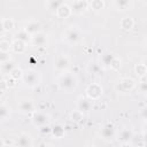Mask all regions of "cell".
I'll return each mask as SVG.
<instances>
[{
	"label": "cell",
	"mask_w": 147,
	"mask_h": 147,
	"mask_svg": "<svg viewBox=\"0 0 147 147\" xmlns=\"http://www.w3.org/2000/svg\"><path fill=\"white\" fill-rule=\"evenodd\" d=\"M57 85L60 87V90L64 91V92H72L74 90L77 88L78 85V79L76 77V75H74L72 72H64L61 74L57 78Z\"/></svg>",
	"instance_id": "cell-1"
},
{
	"label": "cell",
	"mask_w": 147,
	"mask_h": 147,
	"mask_svg": "<svg viewBox=\"0 0 147 147\" xmlns=\"http://www.w3.org/2000/svg\"><path fill=\"white\" fill-rule=\"evenodd\" d=\"M22 80L25 84V86H28L30 88L37 87L40 83V74L34 69H28L24 71Z\"/></svg>",
	"instance_id": "cell-2"
},
{
	"label": "cell",
	"mask_w": 147,
	"mask_h": 147,
	"mask_svg": "<svg viewBox=\"0 0 147 147\" xmlns=\"http://www.w3.org/2000/svg\"><path fill=\"white\" fill-rule=\"evenodd\" d=\"M31 122H32V124L36 127L40 129L42 126L49 125V123H51V116L47 113H45V111H38V110H36L32 114V116H31Z\"/></svg>",
	"instance_id": "cell-3"
},
{
	"label": "cell",
	"mask_w": 147,
	"mask_h": 147,
	"mask_svg": "<svg viewBox=\"0 0 147 147\" xmlns=\"http://www.w3.org/2000/svg\"><path fill=\"white\" fill-rule=\"evenodd\" d=\"M70 64H71L70 57L68 55H65V54H60L54 60V69L57 72H61V74L67 72L69 67H70Z\"/></svg>",
	"instance_id": "cell-4"
},
{
	"label": "cell",
	"mask_w": 147,
	"mask_h": 147,
	"mask_svg": "<svg viewBox=\"0 0 147 147\" xmlns=\"http://www.w3.org/2000/svg\"><path fill=\"white\" fill-rule=\"evenodd\" d=\"M137 86V83L136 80L132 78V77H123L116 85V90L118 92H122V93H127V92H131L136 88Z\"/></svg>",
	"instance_id": "cell-5"
},
{
	"label": "cell",
	"mask_w": 147,
	"mask_h": 147,
	"mask_svg": "<svg viewBox=\"0 0 147 147\" xmlns=\"http://www.w3.org/2000/svg\"><path fill=\"white\" fill-rule=\"evenodd\" d=\"M86 96L94 101V100H99L102 94H103V87L101 86V84L99 83H91L87 87H86Z\"/></svg>",
	"instance_id": "cell-6"
},
{
	"label": "cell",
	"mask_w": 147,
	"mask_h": 147,
	"mask_svg": "<svg viewBox=\"0 0 147 147\" xmlns=\"http://www.w3.org/2000/svg\"><path fill=\"white\" fill-rule=\"evenodd\" d=\"M99 136L105 141H111L116 137V129L111 123H105L99 130Z\"/></svg>",
	"instance_id": "cell-7"
},
{
	"label": "cell",
	"mask_w": 147,
	"mask_h": 147,
	"mask_svg": "<svg viewBox=\"0 0 147 147\" xmlns=\"http://www.w3.org/2000/svg\"><path fill=\"white\" fill-rule=\"evenodd\" d=\"M92 100H90L87 96H78L77 101H76V109L79 110L82 114L87 115L91 110H92Z\"/></svg>",
	"instance_id": "cell-8"
},
{
	"label": "cell",
	"mask_w": 147,
	"mask_h": 147,
	"mask_svg": "<svg viewBox=\"0 0 147 147\" xmlns=\"http://www.w3.org/2000/svg\"><path fill=\"white\" fill-rule=\"evenodd\" d=\"M79 38H80V34L76 28H69L64 32V40L67 44H69L71 46L77 45L79 41Z\"/></svg>",
	"instance_id": "cell-9"
},
{
	"label": "cell",
	"mask_w": 147,
	"mask_h": 147,
	"mask_svg": "<svg viewBox=\"0 0 147 147\" xmlns=\"http://www.w3.org/2000/svg\"><path fill=\"white\" fill-rule=\"evenodd\" d=\"M70 7H71V10L74 14H83L87 10V8L90 7V1H85V0H75V1H71L70 3Z\"/></svg>",
	"instance_id": "cell-10"
},
{
	"label": "cell",
	"mask_w": 147,
	"mask_h": 147,
	"mask_svg": "<svg viewBox=\"0 0 147 147\" xmlns=\"http://www.w3.org/2000/svg\"><path fill=\"white\" fill-rule=\"evenodd\" d=\"M14 147H32V138L29 133L22 132L15 139Z\"/></svg>",
	"instance_id": "cell-11"
},
{
	"label": "cell",
	"mask_w": 147,
	"mask_h": 147,
	"mask_svg": "<svg viewBox=\"0 0 147 147\" xmlns=\"http://www.w3.org/2000/svg\"><path fill=\"white\" fill-rule=\"evenodd\" d=\"M18 111L21 114H24V115H28V114H33L36 111V106H34V102L31 101V100H22L18 106Z\"/></svg>",
	"instance_id": "cell-12"
},
{
	"label": "cell",
	"mask_w": 147,
	"mask_h": 147,
	"mask_svg": "<svg viewBox=\"0 0 147 147\" xmlns=\"http://www.w3.org/2000/svg\"><path fill=\"white\" fill-rule=\"evenodd\" d=\"M41 23L39 22V21H37V20H31V21H29L26 24H25V26H24V30L32 37V36H34V34H38V33H40L41 32Z\"/></svg>",
	"instance_id": "cell-13"
},
{
	"label": "cell",
	"mask_w": 147,
	"mask_h": 147,
	"mask_svg": "<svg viewBox=\"0 0 147 147\" xmlns=\"http://www.w3.org/2000/svg\"><path fill=\"white\" fill-rule=\"evenodd\" d=\"M132 138H133V131L130 127H123L117 133V140L121 144H123V145L130 144L131 140H132Z\"/></svg>",
	"instance_id": "cell-14"
},
{
	"label": "cell",
	"mask_w": 147,
	"mask_h": 147,
	"mask_svg": "<svg viewBox=\"0 0 147 147\" xmlns=\"http://www.w3.org/2000/svg\"><path fill=\"white\" fill-rule=\"evenodd\" d=\"M87 71L90 75H93V76H102L105 72V68L100 62L93 61L87 65Z\"/></svg>",
	"instance_id": "cell-15"
},
{
	"label": "cell",
	"mask_w": 147,
	"mask_h": 147,
	"mask_svg": "<svg viewBox=\"0 0 147 147\" xmlns=\"http://www.w3.org/2000/svg\"><path fill=\"white\" fill-rule=\"evenodd\" d=\"M47 42H48V37L44 32L34 34L31 38V44L33 46H45V45H47Z\"/></svg>",
	"instance_id": "cell-16"
},
{
	"label": "cell",
	"mask_w": 147,
	"mask_h": 147,
	"mask_svg": "<svg viewBox=\"0 0 147 147\" xmlns=\"http://www.w3.org/2000/svg\"><path fill=\"white\" fill-rule=\"evenodd\" d=\"M63 3H64V2L61 1V0H47V1L45 2V7H46V9H47L49 13L56 15V11L59 10V8H60Z\"/></svg>",
	"instance_id": "cell-17"
},
{
	"label": "cell",
	"mask_w": 147,
	"mask_h": 147,
	"mask_svg": "<svg viewBox=\"0 0 147 147\" xmlns=\"http://www.w3.org/2000/svg\"><path fill=\"white\" fill-rule=\"evenodd\" d=\"M71 14H72L71 7H70V5H69V3H65V2H64V3L59 8V10L56 11V16H57V17H60V18H62V20L68 18Z\"/></svg>",
	"instance_id": "cell-18"
},
{
	"label": "cell",
	"mask_w": 147,
	"mask_h": 147,
	"mask_svg": "<svg viewBox=\"0 0 147 147\" xmlns=\"http://www.w3.org/2000/svg\"><path fill=\"white\" fill-rule=\"evenodd\" d=\"M14 37H15V40H20V41H23L25 44H31V38L32 37L24 29H21L18 31H16Z\"/></svg>",
	"instance_id": "cell-19"
},
{
	"label": "cell",
	"mask_w": 147,
	"mask_h": 147,
	"mask_svg": "<svg viewBox=\"0 0 147 147\" xmlns=\"http://www.w3.org/2000/svg\"><path fill=\"white\" fill-rule=\"evenodd\" d=\"M115 59V55L110 52H103L100 57V63L103 65V68H109L113 60Z\"/></svg>",
	"instance_id": "cell-20"
},
{
	"label": "cell",
	"mask_w": 147,
	"mask_h": 147,
	"mask_svg": "<svg viewBox=\"0 0 147 147\" xmlns=\"http://www.w3.org/2000/svg\"><path fill=\"white\" fill-rule=\"evenodd\" d=\"M25 48H26V44L23 41L14 40L11 42V51L16 54H23L25 52Z\"/></svg>",
	"instance_id": "cell-21"
},
{
	"label": "cell",
	"mask_w": 147,
	"mask_h": 147,
	"mask_svg": "<svg viewBox=\"0 0 147 147\" xmlns=\"http://www.w3.org/2000/svg\"><path fill=\"white\" fill-rule=\"evenodd\" d=\"M54 138L56 139H61L64 134H65V130H64V126L61 125V124H56L52 127V133H51Z\"/></svg>",
	"instance_id": "cell-22"
},
{
	"label": "cell",
	"mask_w": 147,
	"mask_h": 147,
	"mask_svg": "<svg viewBox=\"0 0 147 147\" xmlns=\"http://www.w3.org/2000/svg\"><path fill=\"white\" fill-rule=\"evenodd\" d=\"M0 24H1V31L6 32L14 28V20L9 18V17H5V18H1Z\"/></svg>",
	"instance_id": "cell-23"
},
{
	"label": "cell",
	"mask_w": 147,
	"mask_h": 147,
	"mask_svg": "<svg viewBox=\"0 0 147 147\" xmlns=\"http://www.w3.org/2000/svg\"><path fill=\"white\" fill-rule=\"evenodd\" d=\"M15 68H16V65H15V63H14L13 60H10L8 62H5V63H1V72L3 75H10L11 71Z\"/></svg>",
	"instance_id": "cell-24"
},
{
	"label": "cell",
	"mask_w": 147,
	"mask_h": 147,
	"mask_svg": "<svg viewBox=\"0 0 147 147\" xmlns=\"http://www.w3.org/2000/svg\"><path fill=\"white\" fill-rule=\"evenodd\" d=\"M10 107L9 105H7L5 101L1 102V106H0V117L2 121H6L7 118H9L10 116Z\"/></svg>",
	"instance_id": "cell-25"
},
{
	"label": "cell",
	"mask_w": 147,
	"mask_h": 147,
	"mask_svg": "<svg viewBox=\"0 0 147 147\" xmlns=\"http://www.w3.org/2000/svg\"><path fill=\"white\" fill-rule=\"evenodd\" d=\"M131 2L127 1V0H115L113 1V6L117 9V10H126L129 7H130Z\"/></svg>",
	"instance_id": "cell-26"
},
{
	"label": "cell",
	"mask_w": 147,
	"mask_h": 147,
	"mask_svg": "<svg viewBox=\"0 0 147 147\" xmlns=\"http://www.w3.org/2000/svg\"><path fill=\"white\" fill-rule=\"evenodd\" d=\"M121 28L122 29H124V30H131L132 28H133V25H134V21H133V18H131V17H123L122 20H121Z\"/></svg>",
	"instance_id": "cell-27"
},
{
	"label": "cell",
	"mask_w": 147,
	"mask_h": 147,
	"mask_svg": "<svg viewBox=\"0 0 147 147\" xmlns=\"http://www.w3.org/2000/svg\"><path fill=\"white\" fill-rule=\"evenodd\" d=\"M134 74H136L138 77L144 78V77L147 75V69H146V67H145L142 63L136 64V65H134Z\"/></svg>",
	"instance_id": "cell-28"
},
{
	"label": "cell",
	"mask_w": 147,
	"mask_h": 147,
	"mask_svg": "<svg viewBox=\"0 0 147 147\" xmlns=\"http://www.w3.org/2000/svg\"><path fill=\"white\" fill-rule=\"evenodd\" d=\"M105 5L106 3H105L103 0H92V1H90V8L93 9V10H95V11L103 9L105 8Z\"/></svg>",
	"instance_id": "cell-29"
},
{
	"label": "cell",
	"mask_w": 147,
	"mask_h": 147,
	"mask_svg": "<svg viewBox=\"0 0 147 147\" xmlns=\"http://www.w3.org/2000/svg\"><path fill=\"white\" fill-rule=\"evenodd\" d=\"M23 75H24V71H23L21 68L16 67V68L11 71V74L9 75V77H11L13 79L17 80V79H22V78H23Z\"/></svg>",
	"instance_id": "cell-30"
},
{
	"label": "cell",
	"mask_w": 147,
	"mask_h": 147,
	"mask_svg": "<svg viewBox=\"0 0 147 147\" xmlns=\"http://www.w3.org/2000/svg\"><path fill=\"white\" fill-rule=\"evenodd\" d=\"M83 117H84V114H82L79 110H74V111H71V114H70V118L74 121V122H80L82 119H83Z\"/></svg>",
	"instance_id": "cell-31"
},
{
	"label": "cell",
	"mask_w": 147,
	"mask_h": 147,
	"mask_svg": "<svg viewBox=\"0 0 147 147\" xmlns=\"http://www.w3.org/2000/svg\"><path fill=\"white\" fill-rule=\"evenodd\" d=\"M11 49V42L2 39L0 41V52H9Z\"/></svg>",
	"instance_id": "cell-32"
},
{
	"label": "cell",
	"mask_w": 147,
	"mask_h": 147,
	"mask_svg": "<svg viewBox=\"0 0 147 147\" xmlns=\"http://www.w3.org/2000/svg\"><path fill=\"white\" fill-rule=\"evenodd\" d=\"M121 65H122V60H121L119 57L115 56V59L113 60V62H111L109 69H111V70H118V69L121 68Z\"/></svg>",
	"instance_id": "cell-33"
},
{
	"label": "cell",
	"mask_w": 147,
	"mask_h": 147,
	"mask_svg": "<svg viewBox=\"0 0 147 147\" xmlns=\"http://www.w3.org/2000/svg\"><path fill=\"white\" fill-rule=\"evenodd\" d=\"M10 60H11V56H10V53L9 52H0V62L1 63L8 62Z\"/></svg>",
	"instance_id": "cell-34"
},
{
	"label": "cell",
	"mask_w": 147,
	"mask_h": 147,
	"mask_svg": "<svg viewBox=\"0 0 147 147\" xmlns=\"http://www.w3.org/2000/svg\"><path fill=\"white\" fill-rule=\"evenodd\" d=\"M138 87H139V91H140L141 93L147 94V79H141V80L139 82Z\"/></svg>",
	"instance_id": "cell-35"
},
{
	"label": "cell",
	"mask_w": 147,
	"mask_h": 147,
	"mask_svg": "<svg viewBox=\"0 0 147 147\" xmlns=\"http://www.w3.org/2000/svg\"><path fill=\"white\" fill-rule=\"evenodd\" d=\"M139 116L144 122H147V106H144L139 110Z\"/></svg>",
	"instance_id": "cell-36"
},
{
	"label": "cell",
	"mask_w": 147,
	"mask_h": 147,
	"mask_svg": "<svg viewBox=\"0 0 147 147\" xmlns=\"http://www.w3.org/2000/svg\"><path fill=\"white\" fill-rule=\"evenodd\" d=\"M5 88H6V80L2 79V80H1V93H3Z\"/></svg>",
	"instance_id": "cell-37"
},
{
	"label": "cell",
	"mask_w": 147,
	"mask_h": 147,
	"mask_svg": "<svg viewBox=\"0 0 147 147\" xmlns=\"http://www.w3.org/2000/svg\"><path fill=\"white\" fill-rule=\"evenodd\" d=\"M142 140H144V142L147 145V132H144V134H142Z\"/></svg>",
	"instance_id": "cell-38"
},
{
	"label": "cell",
	"mask_w": 147,
	"mask_h": 147,
	"mask_svg": "<svg viewBox=\"0 0 147 147\" xmlns=\"http://www.w3.org/2000/svg\"><path fill=\"white\" fill-rule=\"evenodd\" d=\"M141 63L146 67V69H147V57H145V59H142V61H141Z\"/></svg>",
	"instance_id": "cell-39"
},
{
	"label": "cell",
	"mask_w": 147,
	"mask_h": 147,
	"mask_svg": "<svg viewBox=\"0 0 147 147\" xmlns=\"http://www.w3.org/2000/svg\"><path fill=\"white\" fill-rule=\"evenodd\" d=\"M142 129H144V132H147V122H144Z\"/></svg>",
	"instance_id": "cell-40"
},
{
	"label": "cell",
	"mask_w": 147,
	"mask_h": 147,
	"mask_svg": "<svg viewBox=\"0 0 147 147\" xmlns=\"http://www.w3.org/2000/svg\"><path fill=\"white\" fill-rule=\"evenodd\" d=\"M123 147H134L133 145H130V144H126V145H124Z\"/></svg>",
	"instance_id": "cell-41"
},
{
	"label": "cell",
	"mask_w": 147,
	"mask_h": 147,
	"mask_svg": "<svg viewBox=\"0 0 147 147\" xmlns=\"http://www.w3.org/2000/svg\"><path fill=\"white\" fill-rule=\"evenodd\" d=\"M1 147H11V146H9V145H3V144H2V146H1Z\"/></svg>",
	"instance_id": "cell-42"
},
{
	"label": "cell",
	"mask_w": 147,
	"mask_h": 147,
	"mask_svg": "<svg viewBox=\"0 0 147 147\" xmlns=\"http://www.w3.org/2000/svg\"><path fill=\"white\" fill-rule=\"evenodd\" d=\"M145 45H146V47H147V38H146V40H145Z\"/></svg>",
	"instance_id": "cell-43"
},
{
	"label": "cell",
	"mask_w": 147,
	"mask_h": 147,
	"mask_svg": "<svg viewBox=\"0 0 147 147\" xmlns=\"http://www.w3.org/2000/svg\"><path fill=\"white\" fill-rule=\"evenodd\" d=\"M85 147H91V146H85Z\"/></svg>",
	"instance_id": "cell-44"
},
{
	"label": "cell",
	"mask_w": 147,
	"mask_h": 147,
	"mask_svg": "<svg viewBox=\"0 0 147 147\" xmlns=\"http://www.w3.org/2000/svg\"><path fill=\"white\" fill-rule=\"evenodd\" d=\"M47 147H52V146H47Z\"/></svg>",
	"instance_id": "cell-45"
}]
</instances>
